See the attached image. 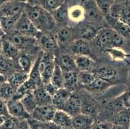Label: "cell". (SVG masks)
<instances>
[{
    "mask_svg": "<svg viewBox=\"0 0 130 129\" xmlns=\"http://www.w3.org/2000/svg\"><path fill=\"white\" fill-rule=\"evenodd\" d=\"M25 12L41 32L47 33L56 27V23L53 15L39 5H26Z\"/></svg>",
    "mask_w": 130,
    "mask_h": 129,
    "instance_id": "1",
    "label": "cell"
},
{
    "mask_svg": "<svg viewBox=\"0 0 130 129\" xmlns=\"http://www.w3.org/2000/svg\"><path fill=\"white\" fill-rule=\"evenodd\" d=\"M97 43L104 49L119 47L123 43V38L112 28H102L96 35Z\"/></svg>",
    "mask_w": 130,
    "mask_h": 129,
    "instance_id": "2",
    "label": "cell"
},
{
    "mask_svg": "<svg viewBox=\"0 0 130 129\" xmlns=\"http://www.w3.org/2000/svg\"><path fill=\"white\" fill-rule=\"evenodd\" d=\"M55 58L50 52L41 54L40 61V71L43 84L50 82L55 67Z\"/></svg>",
    "mask_w": 130,
    "mask_h": 129,
    "instance_id": "3",
    "label": "cell"
},
{
    "mask_svg": "<svg viewBox=\"0 0 130 129\" xmlns=\"http://www.w3.org/2000/svg\"><path fill=\"white\" fill-rule=\"evenodd\" d=\"M15 31L23 35L37 39L41 33L33 24L25 12H23L19 17L16 23Z\"/></svg>",
    "mask_w": 130,
    "mask_h": 129,
    "instance_id": "4",
    "label": "cell"
},
{
    "mask_svg": "<svg viewBox=\"0 0 130 129\" xmlns=\"http://www.w3.org/2000/svg\"><path fill=\"white\" fill-rule=\"evenodd\" d=\"M56 110L53 105L37 106L30 114V118L43 123L51 122Z\"/></svg>",
    "mask_w": 130,
    "mask_h": 129,
    "instance_id": "5",
    "label": "cell"
},
{
    "mask_svg": "<svg viewBox=\"0 0 130 129\" xmlns=\"http://www.w3.org/2000/svg\"><path fill=\"white\" fill-rule=\"evenodd\" d=\"M27 3L21 0H10L0 6V16H14L25 11Z\"/></svg>",
    "mask_w": 130,
    "mask_h": 129,
    "instance_id": "6",
    "label": "cell"
},
{
    "mask_svg": "<svg viewBox=\"0 0 130 129\" xmlns=\"http://www.w3.org/2000/svg\"><path fill=\"white\" fill-rule=\"evenodd\" d=\"M7 106L10 116L17 118L19 120L29 119L30 118V114L27 112L20 99H10L7 101Z\"/></svg>",
    "mask_w": 130,
    "mask_h": 129,
    "instance_id": "7",
    "label": "cell"
},
{
    "mask_svg": "<svg viewBox=\"0 0 130 129\" xmlns=\"http://www.w3.org/2000/svg\"><path fill=\"white\" fill-rule=\"evenodd\" d=\"M5 35H7V39L20 50L30 47L35 44L36 41V38L23 35L16 31Z\"/></svg>",
    "mask_w": 130,
    "mask_h": 129,
    "instance_id": "8",
    "label": "cell"
},
{
    "mask_svg": "<svg viewBox=\"0 0 130 129\" xmlns=\"http://www.w3.org/2000/svg\"><path fill=\"white\" fill-rule=\"evenodd\" d=\"M80 5L84 10L85 19L89 21H99L104 17L96 4L95 0H82Z\"/></svg>",
    "mask_w": 130,
    "mask_h": 129,
    "instance_id": "9",
    "label": "cell"
},
{
    "mask_svg": "<svg viewBox=\"0 0 130 129\" xmlns=\"http://www.w3.org/2000/svg\"><path fill=\"white\" fill-rule=\"evenodd\" d=\"M61 110L72 118L78 115L81 114V99L78 96L72 93Z\"/></svg>",
    "mask_w": 130,
    "mask_h": 129,
    "instance_id": "10",
    "label": "cell"
},
{
    "mask_svg": "<svg viewBox=\"0 0 130 129\" xmlns=\"http://www.w3.org/2000/svg\"><path fill=\"white\" fill-rule=\"evenodd\" d=\"M75 36V31L73 28L67 26L61 27L56 32V41L60 47L67 45L71 41Z\"/></svg>",
    "mask_w": 130,
    "mask_h": 129,
    "instance_id": "11",
    "label": "cell"
},
{
    "mask_svg": "<svg viewBox=\"0 0 130 129\" xmlns=\"http://www.w3.org/2000/svg\"><path fill=\"white\" fill-rule=\"evenodd\" d=\"M36 40L46 52H51L58 47L56 38L47 33L41 32Z\"/></svg>",
    "mask_w": 130,
    "mask_h": 129,
    "instance_id": "12",
    "label": "cell"
},
{
    "mask_svg": "<svg viewBox=\"0 0 130 129\" xmlns=\"http://www.w3.org/2000/svg\"><path fill=\"white\" fill-rule=\"evenodd\" d=\"M94 121L93 117L81 113L73 117L72 126L73 129H91Z\"/></svg>",
    "mask_w": 130,
    "mask_h": 129,
    "instance_id": "13",
    "label": "cell"
},
{
    "mask_svg": "<svg viewBox=\"0 0 130 129\" xmlns=\"http://www.w3.org/2000/svg\"><path fill=\"white\" fill-rule=\"evenodd\" d=\"M22 14L14 16H0V25L5 35H9L15 31L16 23Z\"/></svg>",
    "mask_w": 130,
    "mask_h": 129,
    "instance_id": "14",
    "label": "cell"
},
{
    "mask_svg": "<svg viewBox=\"0 0 130 129\" xmlns=\"http://www.w3.org/2000/svg\"><path fill=\"white\" fill-rule=\"evenodd\" d=\"M73 118L62 110H56L52 122L63 129L70 128L72 126Z\"/></svg>",
    "mask_w": 130,
    "mask_h": 129,
    "instance_id": "15",
    "label": "cell"
},
{
    "mask_svg": "<svg viewBox=\"0 0 130 129\" xmlns=\"http://www.w3.org/2000/svg\"><path fill=\"white\" fill-rule=\"evenodd\" d=\"M71 94L72 92L66 88H59L52 97V105L57 110H61Z\"/></svg>",
    "mask_w": 130,
    "mask_h": 129,
    "instance_id": "16",
    "label": "cell"
},
{
    "mask_svg": "<svg viewBox=\"0 0 130 129\" xmlns=\"http://www.w3.org/2000/svg\"><path fill=\"white\" fill-rule=\"evenodd\" d=\"M38 106L52 105V96L46 91L43 84L32 90Z\"/></svg>",
    "mask_w": 130,
    "mask_h": 129,
    "instance_id": "17",
    "label": "cell"
},
{
    "mask_svg": "<svg viewBox=\"0 0 130 129\" xmlns=\"http://www.w3.org/2000/svg\"><path fill=\"white\" fill-rule=\"evenodd\" d=\"M40 58H41V54L39 56L38 58H36V60L34 62L31 70L29 73V77H28V80H27L35 87V88L43 85L40 71Z\"/></svg>",
    "mask_w": 130,
    "mask_h": 129,
    "instance_id": "18",
    "label": "cell"
},
{
    "mask_svg": "<svg viewBox=\"0 0 130 129\" xmlns=\"http://www.w3.org/2000/svg\"><path fill=\"white\" fill-rule=\"evenodd\" d=\"M63 71V70H62ZM63 88L73 92L78 84V72L76 70L63 71Z\"/></svg>",
    "mask_w": 130,
    "mask_h": 129,
    "instance_id": "19",
    "label": "cell"
},
{
    "mask_svg": "<svg viewBox=\"0 0 130 129\" xmlns=\"http://www.w3.org/2000/svg\"><path fill=\"white\" fill-rule=\"evenodd\" d=\"M74 63L79 71L91 72L94 66V62L89 56L79 55L74 57Z\"/></svg>",
    "mask_w": 130,
    "mask_h": 129,
    "instance_id": "20",
    "label": "cell"
},
{
    "mask_svg": "<svg viewBox=\"0 0 130 129\" xmlns=\"http://www.w3.org/2000/svg\"><path fill=\"white\" fill-rule=\"evenodd\" d=\"M93 72L96 78L107 83L114 80L117 74V72L115 68L107 67H100L94 70Z\"/></svg>",
    "mask_w": 130,
    "mask_h": 129,
    "instance_id": "21",
    "label": "cell"
},
{
    "mask_svg": "<svg viewBox=\"0 0 130 129\" xmlns=\"http://www.w3.org/2000/svg\"><path fill=\"white\" fill-rule=\"evenodd\" d=\"M101 29L102 28L95 25H87L80 27L79 29V34H77V35L78 34L80 39H82L87 41L96 37L98 33Z\"/></svg>",
    "mask_w": 130,
    "mask_h": 129,
    "instance_id": "22",
    "label": "cell"
},
{
    "mask_svg": "<svg viewBox=\"0 0 130 129\" xmlns=\"http://www.w3.org/2000/svg\"><path fill=\"white\" fill-rule=\"evenodd\" d=\"M57 23H63L69 20V6L66 2H63L61 5L51 12Z\"/></svg>",
    "mask_w": 130,
    "mask_h": 129,
    "instance_id": "23",
    "label": "cell"
},
{
    "mask_svg": "<svg viewBox=\"0 0 130 129\" xmlns=\"http://www.w3.org/2000/svg\"><path fill=\"white\" fill-rule=\"evenodd\" d=\"M72 52L76 56H88L90 54V48L87 44V41L82 39H76L74 40L71 46Z\"/></svg>",
    "mask_w": 130,
    "mask_h": 129,
    "instance_id": "24",
    "label": "cell"
},
{
    "mask_svg": "<svg viewBox=\"0 0 130 129\" xmlns=\"http://www.w3.org/2000/svg\"><path fill=\"white\" fill-rule=\"evenodd\" d=\"M20 54V50L7 39L2 40V55L13 60L17 58Z\"/></svg>",
    "mask_w": 130,
    "mask_h": 129,
    "instance_id": "25",
    "label": "cell"
},
{
    "mask_svg": "<svg viewBox=\"0 0 130 129\" xmlns=\"http://www.w3.org/2000/svg\"><path fill=\"white\" fill-rule=\"evenodd\" d=\"M55 61L63 71L77 70L75 63H74V58L69 54H62L59 57L56 61L55 60Z\"/></svg>",
    "mask_w": 130,
    "mask_h": 129,
    "instance_id": "26",
    "label": "cell"
},
{
    "mask_svg": "<svg viewBox=\"0 0 130 129\" xmlns=\"http://www.w3.org/2000/svg\"><path fill=\"white\" fill-rule=\"evenodd\" d=\"M28 77L29 74L22 71H18L10 74L7 81L14 88L17 89L28 80Z\"/></svg>",
    "mask_w": 130,
    "mask_h": 129,
    "instance_id": "27",
    "label": "cell"
},
{
    "mask_svg": "<svg viewBox=\"0 0 130 129\" xmlns=\"http://www.w3.org/2000/svg\"><path fill=\"white\" fill-rule=\"evenodd\" d=\"M114 125L126 126L130 122V108H125L113 116Z\"/></svg>",
    "mask_w": 130,
    "mask_h": 129,
    "instance_id": "28",
    "label": "cell"
},
{
    "mask_svg": "<svg viewBox=\"0 0 130 129\" xmlns=\"http://www.w3.org/2000/svg\"><path fill=\"white\" fill-rule=\"evenodd\" d=\"M16 59H17L18 66L20 68V71L29 74L34 64V63L32 62L31 57L26 53L24 54L20 53Z\"/></svg>",
    "mask_w": 130,
    "mask_h": 129,
    "instance_id": "29",
    "label": "cell"
},
{
    "mask_svg": "<svg viewBox=\"0 0 130 129\" xmlns=\"http://www.w3.org/2000/svg\"><path fill=\"white\" fill-rule=\"evenodd\" d=\"M16 90V88H14L8 81H5L0 84V98L7 102L13 99Z\"/></svg>",
    "mask_w": 130,
    "mask_h": 129,
    "instance_id": "30",
    "label": "cell"
},
{
    "mask_svg": "<svg viewBox=\"0 0 130 129\" xmlns=\"http://www.w3.org/2000/svg\"><path fill=\"white\" fill-rule=\"evenodd\" d=\"M97 112V106L93 99H86L84 101L81 100V113L93 117Z\"/></svg>",
    "mask_w": 130,
    "mask_h": 129,
    "instance_id": "31",
    "label": "cell"
},
{
    "mask_svg": "<svg viewBox=\"0 0 130 129\" xmlns=\"http://www.w3.org/2000/svg\"><path fill=\"white\" fill-rule=\"evenodd\" d=\"M20 100L27 112L30 114V115L38 106L32 91L28 92L27 94L23 96Z\"/></svg>",
    "mask_w": 130,
    "mask_h": 129,
    "instance_id": "32",
    "label": "cell"
},
{
    "mask_svg": "<svg viewBox=\"0 0 130 129\" xmlns=\"http://www.w3.org/2000/svg\"><path fill=\"white\" fill-rule=\"evenodd\" d=\"M69 18L75 22L83 21L85 19V13L82 7L79 5L69 7Z\"/></svg>",
    "mask_w": 130,
    "mask_h": 129,
    "instance_id": "33",
    "label": "cell"
},
{
    "mask_svg": "<svg viewBox=\"0 0 130 129\" xmlns=\"http://www.w3.org/2000/svg\"><path fill=\"white\" fill-rule=\"evenodd\" d=\"M56 62V61H55ZM50 82L54 85L56 88H63V71L57 64H55L54 71L52 74Z\"/></svg>",
    "mask_w": 130,
    "mask_h": 129,
    "instance_id": "34",
    "label": "cell"
},
{
    "mask_svg": "<svg viewBox=\"0 0 130 129\" xmlns=\"http://www.w3.org/2000/svg\"><path fill=\"white\" fill-rule=\"evenodd\" d=\"M96 77L93 72L89 71H79L78 72V83L84 86L85 87H88L93 81L95 80Z\"/></svg>",
    "mask_w": 130,
    "mask_h": 129,
    "instance_id": "35",
    "label": "cell"
},
{
    "mask_svg": "<svg viewBox=\"0 0 130 129\" xmlns=\"http://www.w3.org/2000/svg\"><path fill=\"white\" fill-rule=\"evenodd\" d=\"M117 19L130 27V5L129 4H122L118 14Z\"/></svg>",
    "mask_w": 130,
    "mask_h": 129,
    "instance_id": "36",
    "label": "cell"
},
{
    "mask_svg": "<svg viewBox=\"0 0 130 129\" xmlns=\"http://www.w3.org/2000/svg\"><path fill=\"white\" fill-rule=\"evenodd\" d=\"M13 68L12 60L0 55V74L4 76L10 72Z\"/></svg>",
    "mask_w": 130,
    "mask_h": 129,
    "instance_id": "37",
    "label": "cell"
},
{
    "mask_svg": "<svg viewBox=\"0 0 130 129\" xmlns=\"http://www.w3.org/2000/svg\"><path fill=\"white\" fill-rule=\"evenodd\" d=\"M63 0H40L39 5H40L49 12H52L58 8Z\"/></svg>",
    "mask_w": 130,
    "mask_h": 129,
    "instance_id": "38",
    "label": "cell"
},
{
    "mask_svg": "<svg viewBox=\"0 0 130 129\" xmlns=\"http://www.w3.org/2000/svg\"><path fill=\"white\" fill-rule=\"evenodd\" d=\"M95 2L104 17L108 16L111 7L114 4L113 0H95Z\"/></svg>",
    "mask_w": 130,
    "mask_h": 129,
    "instance_id": "39",
    "label": "cell"
},
{
    "mask_svg": "<svg viewBox=\"0 0 130 129\" xmlns=\"http://www.w3.org/2000/svg\"><path fill=\"white\" fill-rule=\"evenodd\" d=\"M20 120L14 117L9 116L6 118L3 123L0 125V129H16Z\"/></svg>",
    "mask_w": 130,
    "mask_h": 129,
    "instance_id": "40",
    "label": "cell"
},
{
    "mask_svg": "<svg viewBox=\"0 0 130 129\" xmlns=\"http://www.w3.org/2000/svg\"><path fill=\"white\" fill-rule=\"evenodd\" d=\"M107 83H108L96 78L95 80L90 85H89L88 87H86V88H87L88 89L93 90H100L101 88H104Z\"/></svg>",
    "mask_w": 130,
    "mask_h": 129,
    "instance_id": "41",
    "label": "cell"
},
{
    "mask_svg": "<svg viewBox=\"0 0 130 129\" xmlns=\"http://www.w3.org/2000/svg\"><path fill=\"white\" fill-rule=\"evenodd\" d=\"M113 124L107 121H94L91 129H111Z\"/></svg>",
    "mask_w": 130,
    "mask_h": 129,
    "instance_id": "42",
    "label": "cell"
},
{
    "mask_svg": "<svg viewBox=\"0 0 130 129\" xmlns=\"http://www.w3.org/2000/svg\"><path fill=\"white\" fill-rule=\"evenodd\" d=\"M28 121H29L30 129H47L46 123L38 121L30 118L28 119Z\"/></svg>",
    "mask_w": 130,
    "mask_h": 129,
    "instance_id": "43",
    "label": "cell"
},
{
    "mask_svg": "<svg viewBox=\"0 0 130 129\" xmlns=\"http://www.w3.org/2000/svg\"><path fill=\"white\" fill-rule=\"evenodd\" d=\"M0 116H3L5 118L10 116L8 112L7 102L1 98H0Z\"/></svg>",
    "mask_w": 130,
    "mask_h": 129,
    "instance_id": "44",
    "label": "cell"
},
{
    "mask_svg": "<svg viewBox=\"0 0 130 129\" xmlns=\"http://www.w3.org/2000/svg\"><path fill=\"white\" fill-rule=\"evenodd\" d=\"M120 96L125 108H130V90L124 92Z\"/></svg>",
    "mask_w": 130,
    "mask_h": 129,
    "instance_id": "45",
    "label": "cell"
},
{
    "mask_svg": "<svg viewBox=\"0 0 130 129\" xmlns=\"http://www.w3.org/2000/svg\"><path fill=\"white\" fill-rule=\"evenodd\" d=\"M43 87H44L46 91H47L52 97L54 96V94H55L56 92V91L58 90V88H56V87H54V85H53L51 82H48L47 83L43 84Z\"/></svg>",
    "mask_w": 130,
    "mask_h": 129,
    "instance_id": "46",
    "label": "cell"
},
{
    "mask_svg": "<svg viewBox=\"0 0 130 129\" xmlns=\"http://www.w3.org/2000/svg\"><path fill=\"white\" fill-rule=\"evenodd\" d=\"M16 129H30L28 119L20 120L18 125Z\"/></svg>",
    "mask_w": 130,
    "mask_h": 129,
    "instance_id": "47",
    "label": "cell"
},
{
    "mask_svg": "<svg viewBox=\"0 0 130 129\" xmlns=\"http://www.w3.org/2000/svg\"><path fill=\"white\" fill-rule=\"evenodd\" d=\"M40 0H27V3L32 5H39Z\"/></svg>",
    "mask_w": 130,
    "mask_h": 129,
    "instance_id": "48",
    "label": "cell"
},
{
    "mask_svg": "<svg viewBox=\"0 0 130 129\" xmlns=\"http://www.w3.org/2000/svg\"><path fill=\"white\" fill-rule=\"evenodd\" d=\"M114 3H118V4H124V3L128 2V0H113Z\"/></svg>",
    "mask_w": 130,
    "mask_h": 129,
    "instance_id": "49",
    "label": "cell"
},
{
    "mask_svg": "<svg viewBox=\"0 0 130 129\" xmlns=\"http://www.w3.org/2000/svg\"><path fill=\"white\" fill-rule=\"evenodd\" d=\"M111 129H126V126H120L117 125H113Z\"/></svg>",
    "mask_w": 130,
    "mask_h": 129,
    "instance_id": "50",
    "label": "cell"
},
{
    "mask_svg": "<svg viewBox=\"0 0 130 129\" xmlns=\"http://www.w3.org/2000/svg\"><path fill=\"white\" fill-rule=\"evenodd\" d=\"M5 81V78L4 76L0 74V84Z\"/></svg>",
    "mask_w": 130,
    "mask_h": 129,
    "instance_id": "51",
    "label": "cell"
},
{
    "mask_svg": "<svg viewBox=\"0 0 130 129\" xmlns=\"http://www.w3.org/2000/svg\"><path fill=\"white\" fill-rule=\"evenodd\" d=\"M78 2L80 0H63V2H66L67 3V5L69 4V3H73V2Z\"/></svg>",
    "mask_w": 130,
    "mask_h": 129,
    "instance_id": "52",
    "label": "cell"
},
{
    "mask_svg": "<svg viewBox=\"0 0 130 129\" xmlns=\"http://www.w3.org/2000/svg\"><path fill=\"white\" fill-rule=\"evenodd\" d=\"M5 35L4 32H3V30H2V27H1V25H0V38H2L3 35Z\"/></svg>",
    "mask_w": 130,
    "mask_h": 129,
    "instance_id": "53",
    "label": "cell"
},
{
    "mask_svg": "<svg viewBox=\"0 0 130 129\" xmlns=\"http://www.w3.org/2000/svg\"><path fill=\"white\" fill-rule=\"evenodd\" d=\"M5 117H3V116H0V125H2L3 123V122L5 121Z\"/></svg>",
    "mask_w": 130,
    "mask_h": 129,
    "instance_id": "54",
    "label": "cell"
},
{
    "mask_svg": "<svg viewBox=\"0 0 130 129\" xmlns=\"http://www.w3.org/2000/svg\"><path fill=\"white\" fill-rule=\"evenodd\" d=\"M2 38H0V55L2 54Z\"/></svg>",
    "mask_w": 130,
    "mask_h": 129,
    "instance_id": "55",
    "label": "cell"
},
{
    "mask_svg": "<svg viewBox=\"0 0 130 129\" xmlns=\"http://www.w3.org/2000/svg\"><path fill=\"white\" fill-rule=\"evenodd\" d=\"M9 1H10V0H0V6L2 5L3 4H4L6 2H9Z\"/></svg>",
    "mask_w": 130,
    "mask_h": 129,
    "instance_id": "56",
    "label": "cell"
},
{
    "mask_svg": "<svg viewBox=\"0 0 130 129\" xmlns=\"http://www.w3.org/2000/svg\"><path fill=\"white\" fill-rule=\"evenodd\" d=\"M21 1L23 2H25V3H27V0H21Z\"/></svg>",
    "mask_w": 130,
    "mask_h": 129,
    "instance_id": "57",
    "label": "cell"
},
{
    "mask_svg": "<svg viewBox=\"0 0 130 129\" xmlns=\"http://www.w3.org/2000/svg\"><path fill=\"white\" fill-rule=\"evenodd\" d=\"M128 4L130 5V0H128Z\"/></svg>",
    "mask_w": 130,
    "mask_h": 129,
    "instance_id": "58",
    "label": "cell"
},
{
    "mask_svg": "<svg viewBox=\"0 0 130 129\" xmlns=\"http://www.w3.org/2000/svg\"><path fill=\"white\" fill-rule=\"evenodd\" d=\"M129 77H130V73H129Z\"/></svg>",
    "mask_w": 130,
    "mask_h": 129,
    "instance_id": "59",
    "label": "cell"
}]
</instances>
